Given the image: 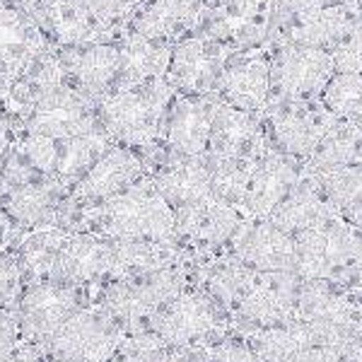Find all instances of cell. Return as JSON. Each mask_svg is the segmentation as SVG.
Returning <instances> with one entry per match:
<instances>
[{
    "label": "cell",
    "mask_w": 362,
    "mask_h": 362,
    "mask_svg": "<svg viewBox=\"0 0 362 362\" xmlns=\"http://www.w3.org/2000/svg\"><path fill=\"white\" fill-rule=\"evenodd\" d=\"M227 251L256 273H295V237L271 220H244Z\"/></svg>",
    "instance_id": "16"
},
{
    "label": "cell",
    "mask_w": 362,
    "mask_h": 362,
    "mask_svg": "<svg viewBox=\"0 0 362 362\" xmlns=\"http://www.w3.org/2000/svg\"><path fill=\"white\" fill-rule=\"evenodd\" d=\"M336 75L331 51L309 46H278L271 58V87L278 99L307 102L321 97Z\"/></svg>",
    "instance_id": "11"
},
{
    "label": "cell",
    "mask_w": 362,
    "mask_h": 362,
    "mask_svg": "<svg viewBox=\"0 0 362 362\" xmlns=\"http://www.w3.org/2000/svg\"><path fill=\"white\" fill-rule=\"evenodd\" d=\"M271 148L259 114L242 112L220 99L206 157L213 160H259Z\"/></svg>",
    "instance_id": "18"
},
{
    "label": "cell",
    "mask_w": 362,
    "mask_h": 362,
    "mask_svg": "<svg viewBox=\"0 0 362 362\" xmlns=\"http://www.w3.org/2000/svg\"><path fill=\"white\" fill-rule=\"evenodd\" d=\"M360 8L355 5V0H341L336 5L319 10V13L297 20L293 25L283 27V42L278 46H309V49H326L331 51L341 42L343 37H348L355 27L360 25Z\"/></svg>",
    "instance_id": "23"
},
{
    "label": "cell",
    "mask_w": 362,
    "mask_h": 362,
    "mask_svg": "<svg viewBox=\"0 0 362 362\" xmlns=\"http://www.w3.org/2000/svg\"><path fill=\"white\" fill-rule=\"evenodd\" d=\"M116 278V239L87 230H68L56 259L54 280L80 288L104 285Z\"/></svg>",
    "instance_id": "13"
},
{
    "label": "cell",
    "mask_w": 362,
    "mask_h": 362,
    "mask_svg": "<svg viewBox=\"0 0 362 362\" xmlns=\"http://www.w3.org/2000/svg\"><path fill=\"white\" fill-rule=\"evenodd\" d=\"M336 3H341V0H273V22H278V25L285 22V27H288Z\"/></svg>",
    "instance_id": "36"
},
{
    "label": "cell",
    "mask_w": 362,
    "mask_h": 362,
    "mask_svg": "<svg viewBox=\"0 0 362 362\" xmlns=\"http://www.w3.org/2000/svg\"><path fill=\"white\" fill-rule=\"evenodd\" d=\"M0 8H3V0H0Z\"/></svg>",
    "instance_id": "46"
},
{
    "label": "cell",
    "mask_w": 362,
    "mask_h": 362,
    "mask_svg": "<svg viewBox=\"0 0 362 362\" xmlns=\"http://www.w3.org/2000/svg\"><path fill=\"white\" fill-rule=\"evenodd\" d=\"M10 148H13V128L8 126L5 119H0V167L5 165V160H8Z\"/></svg>",
    "instance_id": "41"
},
{
    "label": "cell",
    "mask_w": 362,
    "mask_h": 362,
    "mask_svg": "<svg viewBox=\"0 0 362 362\" xmlns=\"http://www.w3.org/2000/svg\"><path fill=\"white\" fill-rule=\"evenodd\" d=\"M305 174L317 181V186L334 203L341 218H348L350 213L362 208V162L324 169V172H307L305 169Z\"/></svg>",
    "instance_id": "30"
},
{
    "label": "cell",
    "mask_w": 362,
    "mask_h": 362,
    "mask_svg": "<svg viewBox=\"0 0 362 362\" xmlns=\"http://www.w3.org/2000/svg\"><path fill=\"white\" fill-rule=\"evenodd\" d=\"M66 227H42V230H32L25 242L20 244L15 254V261L20 266L22 280L25 285L29 283H42V280H54L56 259L61 251L63 237H66Z\"/></svg>",
    "instance_id": "29"
},
{
    "label": "cell",
    "mask_w": 362,
    "mask_h": 362,
    "mask_svg": "<svg viewBox=\"0 0 362 362\" xmlns=\"http://www.w3.org/2000/svg\"><path fill=\"white\" fill-rule=\"evenodd\" d=\"M336 73H362V25H358L348 37H343L331 49Z\"/></svg>",
    "instance_id": "35"
},
{
    "label": "cell",
    "mask_w": 362,
    "mask_h": 362,
    "mask_svg": "<svg viewBox=\"0 0 362 362\" xmlns=\"http://www.w3.org/2000/svg\"><path fill=\"white\" fill-rule=\"evenodd\" d=\"M244 220L242 210L213 194L177 210V242L196 261L208 259L230 249Z\"/></svg>",
    "instance_id": "9"
},
{
    "label": "cell",
    "mask_w": 362,
    "mask_h": 362,
    "mask_svg": "<svg viewBox=\"0 0 362 362\" xmlns=\"http://www.w3.org/2000/svg\"><path fill=\"white\" fill-rule=\"evenodd\" d=\"M44 29L27 13L0 8V70H22L42 56Z\"/></svg>",
    "instance_id": "26"
},
{
    "label": "cell",
    "mask_w": 362,
    "mask_h": 362,
    "mask_svg": "<svg viewBox=\"0 0 362 362\" xmlns=\"http://www.w3.org/2000/svg\"><path fill=\"white\" fill-rule=\"evenodd\" d=\"M321 104L336 119L360 121L362 119V73H336L326 90L321 92Z\"/></svg>",
    "instance_id": "32"
},
{
    "label": "cell",
    "mask_w": 362,
    "mask_h": 362,
    "mask_svg": "<svg viewBox=\"0 0 362 362\" xmlns=\"http://www.w3.org/2000/svg\"><path fill=\"white\" fill-rule=\"evenodd\" d=\"M92 305L90 288L70 285L63 280H42L29 283L15 302V317L20 326V338L27 346L42 348L51 336L80 309Z\"/></svg>",
    "instance_id": "5"
},
{
    "label": "cell",
    "mask_w": 362,
    "mask_h": 362,
    "mask_svg": "<svg viewBox=\"0 0 362 362\" xmlns=\"http://www.w3.org/2000/svg\"><path fill=\"white\" fill-rule=\"evenodd\" d=\"M61 66L73 87L99 102L121 83V51L112 44H80L61 56Z\"/></svg>",
    "instance_id": "20"
},
{
    "label": "cell",
    "mask_w": 362,
    "mask_h": 362,
    "mask_svg": "<svg viewBox=\"0 0 362 362\" xmlns=\"http://www.w3.org/2000/svg\"><path fill=\"white\" fill-rule=\"evenodd\" d=\"M271 58L261 54H244L227 61L220 75L215 97L242 112L264 114L271 102Z\"/></svg>",
    "instance_id": "19"
},
{
    "label": "cell",
    "mask_w": 362,
    "mask_h": 362,
    "mask_svg": "<svg viewBox=\"0 0 362 362\" xmlns=\"http://www.w3.org/2000/svg\"><path fill=\"white\" fill-rule=\"evenodd\" d=\"M63 186L56 179H27L17 186H10L0 208L5 210L17 227L42 230V227H61L58 220L63 215Z\"/></svg>",
    "instance_id": "21"
},
{
    "label": "cell",
    "mask_w": 362,
    "mask_h": 362,
    "mask_svg": "<svg viewBox=\"0 0 362 362\" xmlns=\"http://www.w3.org/2000/svg\"><path fill=\"white\" fill-rule=\"evenodd\" d=\"M305 165L271 148L256 160L254 174H251L247 196L242 201V215L247 220H268L290 191L302 181Z\"/></svg>",
    "instance_id": "15"
},
{
    "label": "cell",
    "mask_w": 362,
    "mask_h": 362,
    "mask_svg": "<svg viewBox=\"0 0 362 362\" xmlns=\"http://www.w3.org/2000/svg\"><path fill=\"white\" fill-rule=\"evenodd\" d=\"M10 225H15V223L8 218V215H5V210L0 208V249H3V242H5V237H8Z\"/></svg>",
    "instance_id": "45"
},
{
    "label": "cell",
    "mask_w": 362,
    "mask_h": 362,
    "mask_svg": "<svg viewBox=\"0 0 362 362\" xmlns=\"http://www.w3.org/2000/svg\"><path fill=\"white\" fill-rule=\"evenodd\" d=\"M227 61L230 46L215 37H186L172 49L167 83L181 95H215Z\"/></svg>",
    "instance_id": "12"
},
{
    "label": "cell",
    "mask_w": 362,
    "mask_h": 362,
    "mask_svg": "<svg viewBox=\"0 0 362 362\" xmlns=\"http://www.w3.org/2000/svg\"><path fill=\"white\" fill-rule=\"evenodd\" d=\"M119 51H121L119 87L162 80L169 70V61H172V49L167 46V42H157V39L140 37V34L133 32L119 44Z\"/></svg>",
    "instance_id": "27"
},
{
    "label": "cell",
    "mask_w": 362,
    "mask_h": 362,
    "mask_svg": "<svg viewBox=\"0 0 362 362\" xmlns=\"http://www.w3.org/2000/svg\"><path fill=\"white\" fill-rule=\"evenodd\" d=\"M174 353L177 350L167 348V343L155 331L148 329L128 334L109 362H169Z\"/></svg>",
    "instance_id": "33"
},
{
    "label": "cell",
    "mask_w": 362,
    "mask_h": 362,
    "mask_svg": "<svg viewBox=\"0 0 362 362\" xmlns=\"http://www.w3.org/2000/svg\"><path fill=\"white\" fill-rule=\"evenodd\" d=\"M266 136L268 143L283 155L293 157L297 162H305L314 155L319 143L326 138V133L336 126V116L329 109L307 99V102H288L278 99L276 107H266Z\"/></svg>",
    "instance_id": "6"
},
{
    "label": "cell",
    "mask_w": 362,
    "mask_h": 362,
    "mask_svg": "<svg viewBox=\"0 0 362 362\" xmlns=\"http://www.w3.org/2000/svg\"><path fill=\"white\" fill-rule=\"evenodd\" d=\"M22 273L17 266L15 256L5 254L0 249V309H10L15 307L17 297L22 293Z\"/></svg>",
    "instance_id": "37"
},
{
    "label": "cell",
    "mask_w": 362,
    "mask_h": 362,
    "mask_svg": "<svg viewBox=\"0 0 362 362\" xmlns=\"http://www.w3.org/2000/svg\"><path fill=\"white\" fill-rule=\"evenodd\" d=\"M124 331L95 305L73 314L44 346L49 360L56 362H109L121 341Z\"/></svg>",
    "instance_id": "7"
},
{
    "label": "cell",
    "mask_w": 362,
    "mask_h": 362,
    "mask_svg": "<svg viewBox=\"0 0 362 362\" xmlns=\"http://www.w3.org/2000/svg\"><path fill=\"white\" fill-rule=\"evenodd\" d=\"M42 355H46L42 348L27 346V343H25V348H17L15 358L10 360V362H44V360H42Z\"/></svg>",
    "instance_id": "43"
},
{
    "label": "cell",
    "mask_w": 362,
    "mask_h": 362,
    "mask_svg": "<svg viewBox=\"0 0 362 362\" xmlns=\"http://www.w3.org/2000/svg\"><path fill=\"white\" fill-rule=\"evenodd\" d=\"M194 264L196 261H184L160 271L114 278L99 288L92 305L107 314L126 336L148 331L155 314L194 285Z\"/></svg>",
    "instance_id": "1"
},
{
    "label": "cell",
    "mask_w": 362,
    "mask_h": 362,
    "mask_svg": "<svg viewBox=\"0 0 362 362\" xmlns=\"http://www.w3.org/2000/svg\"><path fill=\"white\" fill-rule=\"evenodd\" d=\"M203 13V0H140L133 13V34L157 42H181L201 27Z\"/></svg>",
    "instance_id": "22"
},
{
    "label": "cell",
    "mask_w": 362,
    "mask_h": 362,
    "mask_svg": "<svg viewBox=\"0 0 362 362\" xmlns=\"http://www.w3.org/2000/svg\"><path fill=\"white\" fill-rule=\"evenodd\" d=\"M341 362H346V360H341Z\"/></svg>",
    "instance_id": "48"
},
{
    "label": "cell",
    "mask_w": 362,
    "mask_h": 362,
    "mask_svg": "<svg viewBox=\"0 0 362 362\" xmlns=\"http://www.w3.org/2000/svg\"><path fill=\"white\" fill-rule=\"evenodd\" d=\"M143 179L145 165L136 150L114 143L95 165L87 169L85 177L73 186L70 201L80 210L95 208L99 203L109 201V198L124 194Z\"/></svg>",
    "instance_id": "14"
},
{
    "label": "cell",
    "mask_w": 362,
    "mask_h": 362,
    "mask_svg": "<svg viewBox=\"0 0 362 362\" xmlns=\"http://www.w3.org/2000/svg\"><path fill=\"white\" fill-rule=\"evenodd\" d=\"M49 362H56V360H49Z\"/></svg>",
    "instance_id": "47"
},
{
    "label": "cell",
    "mask_w": 362,
    "mask_h": 362,
    "mask_svg": "<svg viewBox=\"0 0 362 362\" xmlns=\"http://www.w3.org/2000/svg\"><path fill=\"white\" fill-rule=\"evenodd\" d=\"M360 300H362V295H360Z\"/></svg>",
    "instance_id": "49"
},
{
    "label": "cell",
    "mask_w": 362,
    "mask_h": 362,
    "mask_svg": "<svg viewBox=\"0 0 362 362\" xmlns=\"http://www.w3.org/2000/svg\"><path fill=\"white\" fill-rule=\"evenodd\" d=\"M20 326H17L15 309H0V362H10L17 353Z\"/></svg>",
    "instance_id": "39"
},
{
    "label": "cell",
    "mask_w": 362,
    "mask_h": 362,
    "mask_svg": "<svg viewBox=\"0 0 362 362\" xmlns=\"http://www.w3.org/2000/svg\"><path fill=\"white\" fill-rule=\"evenodd\" d=\"M150 331L172 350H196L210 348L230 334L232 319L213 297L191 285L155 314Z\"/></svg>",
    "instance_id": "4"
},
{
    "label": "cell",
    "mask_w": 362,
    "mask_h": 362,
    "mask_svg": "<svg viewBox=\"0 0 362 362\" xmlns=\"http://www.w3.org/2000/svg\"><path fill=\"white\" fill-rule=\"evenodd\" d=\"M341 360H343V348H338V346H309L285 362H341Z\"/></svg>",
    "instance_id": "40"
},
{
    "label": "cell",
    "mask_w": 362,
    "mask_h": 362,
    "mask_svg": "<svg viewBox=\"0 0 362 362\" xmlns=\"http://www.w3.org/2000/svg\"><path fill=\"white\" fill-rule=\"evenodd\" d=\"M218 104L220 97L215 95H181L174 99L162 131L174 155L203 157L208 153Z\"/></svg>",
    "instance_id": "17"
},
{
    "label": "cell",
    "mask_w": 362,
    "mask_h": 362,
    "mask_svg": "<svg viewBox=\"0 0 362 362\" xmlns=\"http://www.w3.org/2000/svg\"><path fill=\"white\" fill-rule=\"evenodd\" d=\"M138 3H140V0H138Z\"/></svg>",
    "instance_id": "50"
},
{
    "label": "cell",
    "mask_w": 362,
    "mask_h": 362,
    "mask_svg": "<svg viewBox=\"0 0 362 362\" xmlns=\"http://www.w3.org/2000/svg\"><path fill=\"white\" fill-rule=\"evenodd\" d=\"M206 160L210 165V177H213V194L230 206L242 208L256 160H213V157H206Z\"/></svg>",
    "instance_id": "31"
},
{
    "label": "cell",
    "mask_w": 362,
    "mask_h": 362,
    "mask_svg": "<svg viewBox=\"0 0 362 362\" xmlns=\"http://www.w3.org/2000/svg\"><path fill=\"white\" fill-rule=\"evenodd\" d=\"M80 3H83L102 25H112V22L121 20L124 15L131 13L138 5V0H80Z\"/></svg>",
    "instance_id": "38"
},
{
    "label": "cell",
    "mask_w": 362,
    "mask_h": 362,
    "mask_svg": "<svg viewBox=\"0 0 362 362\" xmlns=\"http://www.w3.org/2000/svg\"><path fill=\"white\" fill-rule=\"evenodd\" d=\"M83 223L87 232L109 239L177 242V213L155 189L153 179H143L124 194L85 208Z\"/></svg>",
    "instance_id": "2"
},
{
    "label": "cell",
    "mask_w": 362,
    "mask_h": 362,
    "mask_svg": "<svg viewBox=\"0 0 362 362\" xmlns=\"http://www.w3.org/2000/svg\"><path fill=\"white\" fill-rule=\"evenodd\" d=\"M334 218H341V213L309 174H302V181L290 191V196L268 215V220L283 232H288L290 237L329 223Z\"/></svg>",
    "instance_id": "25"
},
{
    "label": "cell",
    "mask_w": 362,
    "mask_h": 362,
    "mask_svg": "<svg viewBox=\"0 0 362 362\" xmlns=\"http://www.w3.org/2000/svg\"><path fill=\"white\" fill-rule=\"evenodd\" d=\"M153 184L162 194V198L174 208V213L191 206V203L213 196V177H210V165L206 155L184 157L172 153L167 162H162L155 169Z\"/></svg>",
    "instance_id": "24"
},
{
    "label": "cell",
    "mask_w": 362,
    "mask_h": 362,
    "mask_svg": "<svg viewBox=\"0 0 362 362\" xmlns=\"http://www.w3.org/2000/svg\"><path fill=\"white\" fill-rule=\"evenodd\" d=\"M300 285L302 278L297 273H259L232 312V331L249 336L254 331L295 321Z\"/></svg>",
    "instance_id": "10"
},
{
    "label": "cell",
    "mask_w": 362,
    "mask_h": 362,
    "mask_svg": "<svg viewBox=\"0 0 362 362\" xmlns=\"http://www.w3.org/2000/svg\"><path fill=\"white\" fill-rule=\"evenodd\" d=\"M97 102L80 92L78 87L58 85L46 90L29 104L27 133L29 136L68 140L97 131Z\"/></svg>",
    "instance_id": "8"
},
{
    "label": "cell",
    "mask_w": 362,
    "mask_h": 362,
    "mask_svg": "<svg viewBox=\"0 0 362 362\" xmlns=\"http://www.w3.org/2000/svg\"><path fill=\"white\" fill-rule=\"evenodd\" d=\"M174 92L177 90L167 80L116 87L97 102L99 126L114 143L126 148H148L165 131Z\"/></svg>",
    "instance_id": "3"
},
{
    "label": "cell",
    "mask_w": 362,
    "mask_h": 362,
    "mask_svg": "<svg viewBox=\"0 0 362 362\" xmlns=\"http://www.w3.org/2000/svg\"><path fill=\"white\" fill-rule=\"evenodd\" d=\"M208 362H261L249 338L239 331H230L208 348Z\"/></svg>",
    "instance_id": "34"
},
{
    "label": "cell",
    "mask_w": 362,
    "mask_h": 362,
    "mask_svg": "<svg viewBox=\"0 0 362 362\" xmlns=\"http://www.w3.org/2000/svg\"><path fill=\"white\" fill-rule=\"evenodd\" d=\"M343 360L346 362H362V331L348 343L346 348H343Z\"/></svg>",
    "instance_id": "44"
},
{
    "label": "cell",
    "mask_w": 362,
    "mask_h": 362,
    "mask_svg": "<svg viewBox=\"0 0 362 362\" xmlns=\"http://www.w3.org/2000/svg\"><path fill=\"white\" fill-rule=\"evenodd\" d=\"M169 362H208V348L177 350V353L169 358Z\"/></svg>",
    "instance_id": "42"
},
{
    "label": "cell",
    "mask_w": 362,
    "mask_h": 362,
    "mask_svg": "<svg viewBox=\"0 0 362 362\" xmlns=\"http://www.w3.org/2000/svg\"><path fill=\"white\" fill-rule=\"evenodd\" d=\"M247 338L261 362H285L309 346H321L317 329L302 319L254 331Z\"/></svg>",
    "instance_id": "28"
}]
</instances>
